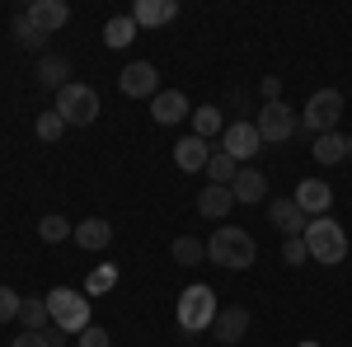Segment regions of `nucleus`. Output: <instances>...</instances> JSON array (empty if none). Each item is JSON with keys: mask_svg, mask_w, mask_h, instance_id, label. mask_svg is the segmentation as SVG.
Masks as SVG:
<instances>
[{"mask_svg": "<svg viewBox=\"0 0 352 347\" xmlns=\"http://www.w3.org/2000/svg\"><path fill=\"white\" fill-rule=\"evenodd\" d=\"M192 136H202V141H212V136L226 132V117H221V108L217 104H202V108H192Z\"/></svg>", "mask_w": 352, "mask_h": 347, "instance_id": "4be33fe9", "label": "nucleus"}, {"mask_svg": "<svg viewBox=\"0 0 352 347\" xmlns=\"http://www.w3.org/2000/svg\"><path fill=\"white\" fill-rule=\"evenodd\" d=\"M296 347H320V343H315V338H305V343H296Z\"/></svg>", "mask_w": 352, "mask_h": 347, "instance_id": "c9c22d12", "label": "nucleus"}, {"mask_svg": "<svg viewBox=\"0 0 352 347\" xmlns=\"http://www.w3.org/2000/svg\"><path fill=\"white\" fill-rule=\"evenodd\" d=\"M305 249H310V263H324V267H333V263H343L348 258V230L333 221V216H315L310 225H305Z\"/></svg>", "mask_w": 352, "mask_h": 347, "instance_id": "f03ea898", "label": "nucleus"}, {"mask_svg": "<svg viewBox=\"0 0 352 347\" xmlns=\"http://www.w3.org/2000/svg\"><path fill=\"white\" fill-rule=\"evenodd\" d=\"M348 155H352V136H348Z\"/></svg>", "mask_w": 352, "mask_h": 347, "instance_id": "e433bc0d", "label": "nucleus"}, {"mask_svg": "<svg viewBox=\"0 0 352 347\" xmlns=\"http://www.w3.org/2000/svg\"><path fill=\"white\" fill-rule=\"evenodd\" d=\"M258 89H263V104H282V80H277V76H263Z\"/></svg>", "mask_w": 352, "mask_h": 347, "instance_id": "72a5a7b5", "label": "nucleus"}, {"mask_svg": "<svg viewBox=\"0 0 352 347\" xmlns=\"http://www.w3.org/2000/svg\"><path fill=\"white\" fill-rule=\"evenodd\" d=\"M47 320H52L47 295H24V300H19V324H24V333H43Z\"/></svg>", "mask_w": 352, "mask_h": 347, "instance_id": "aec40b11", "label": "nucleus"}, {"mask_svg": "<svg viewBox=\"0 0 352 347\" xmlns=\"http://www.w3.org/2000/svg\"><path fill=\"white\" fill-rule=\"evenodd\" d=\"M151 117H155L160 127H174V122H184V117H192L188 94H184V89H160V94L151 99Z\"/></svg>", "mask_w": 352, "mask_h": 347, "instance_id": "f8f14e48", "label": "nucleus"}, {"mask_svg": "<svg viewBox=\"0 0 352 347\" xmlns=\"http://www.w3.org/2000/svg\"><path fill=\"white\" fill-rule=\"evenodd\" d=\"M207 160H212V141H202V136H184V141L174 146V164H179L184 174L207 169Z\"/></svg>", "mask_w": 352, "mask_h": 347, "instance_id": "f3484780", "label": "nucleus"}, {"mask_svg": "<svg viewBox=\"0 0 352 347\" xmlns=\"http://www.w3.org/2000/svg\"><path fill=\"white\" fill-rule=\"evenodd\" d=\"M282 263H287V267L310 263V249H305V240H300V235H292V240H282Z\"/></svg>", "mask_w": 352, "mask_h": 347, "instance_id": "c756f323", "label": "nucleus"}, {"mask_svg": "<svg viewBox=\"0 0 352 347\" xmlns=\"http://www.w3.org/2000/svg\"><path fill=\"white\" fill-rule=\"evenodd\" d=\"M310 155L320 164H343L348 160V136H338V132H324V136H315V146H310Z\"/></svg>", "mask_w": 352, "mask_h": 347, "instance_id": "412c9836", "label": "nucleus"}, {"mask_svg": "<svg viewBox=\"0 0 352 347\" xmlns=\"http://www.w3.org/2000/svg\"><path fill=\"white\" fill-rule=\"evenodd\" d=\"M24 14H28V19H33L38 28H43L47 38H52L56 28H61L66 19H71V5H66V0H33V5H28Z\"/></svg>", "mask_w": 352, "mask_h": 347, "instance_id": "2eb2a0df", "label": "nucleus"}, {"mask_svg": "<svg viewBox=\"0 0 352 347\" xmlns=\"http://www.w3.org/2000/svg\"><path fill=\"white\" fill-rule=\"evenodd\" d=\"M169 254H174V263H184V267H197L202 258H207V244H202V240H192V235H179Z\"/></svg>", "mask_w": 352, "mask_h": 347, "instance_id": "bb28decb", "label": "nucleus"}, {"mask_svg": "<svg viewBox=\"0 0 352 347\" xmlns=\"http://www.w3.org/2000/svg\"><path fill=\"white\" fill-rule=\"evenodd\" d=\"M47 310H52L56 333H66V338H80L85 328H89V295L76 291V287H56L47 295Z\"/></svg>", "mask_w": 352, "mask_h": 347, "instance_id": "7ed1b4c3", "label": "nucleus"}, {"mask_svg": "<svg viewBox=\"0 0 352 347\" xmlns=\"http://www.w3.org/2000/svg\"><path fill=\"white\" fill-rule=\"evenodd\" d=\"M254 258H258V244H254V235H244L240 225H221L207 240V263H217V267L244 272V267H254Z\"/></svg>", "mask_w": 352, "mask_h": 347, "instance_id": "f257e3e1", "label": "nucleus"}, {"mask_svg": "<svg viewBox=\"0 0 352 347\" xmlns=\"http://www.w3.org/2000/svg\"><path fill=\"white\" fill-rule=\"evenodd\" d=\"M230 207H235V192H230V188L212 183V188H202V192H197V212L207 216V221H221Z\"/></svg>", "mask_w": 352, "mask_h": 347, "instance_id": "a211bd4d", "label": "nucleus"}, {"mask_svg": "<svg viewBox=\"0 0 352 347\" xmlns=\"http://www.w3.org/2000/svg\"><path fill=\"white\" fill-rule=\"evenodd\" d=\"M235 174H240V164L230 160L226 150H212V160H207V179L221 183V188H230V183H235Z\"/></svg>", "mask_w": 352, "mask_h": 347, "instance_id": "a878e982", "label": "nucleus"}, {"mask_svg": "<svg viewBox=\"0 0 352 347\" xmlns=\"http://www.w3.org/2000/svg\"><path fill=\"white\" fill-rule=\"evenodd\" d=\"M268 221H272V230H277L282 240H292V235H305V225H310V216L300 212L292 197H277V202H268Z\"/></svg>", "mask_w": 352, "mask_h": 347, "instance_id": "9b49d317", "label": "nucleus"}, {"mask_svg": "<svg viewBox=\"0 0 352 347\" xmlns=\"http://www.w3.org/2000/svg\"><path fill=\"white\" fill-rule=\"evenodd\" d=\"M217 315H221V305H217V291L212 287H184V295H179V328L184 333L212 328Z\"/></svg>", "mask_w": 352, "mask_h": 347, "instance_id": "20e7f679", "label": "nucleus"}, {"mask_svg": "<svg viewBox=\"0 0 352 347\" xmlns=\"http://www.w3.org/2000/svg\"><path fill=\"white\" fill-rule=\"evenodd\" d=\"M71 230H76V225H71L66 216H43V221H38V240H43V244H61V240H71Z\"/></svg>", "mask_w": 352, "mask_h": 347, "instance_id": "cd10ccee", "label": "nucleus"}, {"mask_svg": "<svg viewBox=\"0 0 352 347\" xmlns=\"http://www.w3.org/2000/svg\"><path fill=\"white\" fill-rule=\"evenodd\" d=\"M19 300H24V295H14L10 287H0V324L19 320Z\"/></svg>", "mask_w": 352, "mask_h": 347, "instance_id": "2f4dec72", "label": "nucleus"}, {"mask_svg": "<svg viewBox=\"0 0 352 347\" xmlns=\"http://www.w3.org/2000/svg\"><path fill=\"white\" fill-rule=\"evenodd\" d=\"M221 150L230 155V160L240 164V160H254L258 150H263V136H258V127L254 122H226V132H221Z\"/></svg>", "mask_w": 352, "mask_h": 347, "instance_id": "1a4fd4ad", "label": "nucleus"}, {"mask_svg": "<svg viewBox=\"0 0 352 347\" xmlns=\"http://www.w3.org/2000/svg\"><path fill=\"white\" fill-rule=\"evenodd\" d=\"M56 113H61L66 127H89V122L99 117V94H94V85L71 80L66 89H56Z\"/></svg>", "mask_w": 352, "mask_h": 347, "instance_id": "39448f33", "label": "nucleus"}, {"mask_svg": "<svg viewBox=\"0 0 352 347\" xmlns=\"http://www.w3.org/2000/svg\"><path fill=\"white\" fill-rule=\"evenodd\" d=\"M118 89H122L127 99H155V94H160V71H155L151 61H127V66L118 71Z\"/></svg>", "mask_w": 352, "mask_h": 347, "instance_id": "6e6552de", "label": "nucleus"}, {"mask_svg": "<svg viewBox=\"0 0 352 347\" xmlns=\"http://www.w3.org/2000/svg\"><path fill=\"white\" fill-rule=\"evenodd\" d=\"M113 287H118V267H113V263H104V267H94V272H89V282H85V295L94 300V295L113 291Z\"/></svg>", "mask_w": 352, "mask_h": 347, "instance_id": "c85d7f7f", "label": "nucleus"}, {"mask_svg": "<svg viewBox=\"0 0 352 347\" xmlns=\"http://www.w3.org/2000/svg\"><path fill=\"white\" fill-rule=\"evenodd\" d=\"M292 202L315 221V216H329V207H333V188H329L324 179H305V183H296Z\"/></svg>", "mask_w": 352, "mask_h": 347, "instance_id": "9d476101", "label": "nucleus"}, {"mask_svg": "<svg viewBox=\"0 0 352 347\" xmlns=\"http://www.w3.org/2000/svg\"><path fill=\"white\" fill-rule=\"evenodd\" d=\"M10 347H52V343H47V333H24V338H14Z\"/></svg>", "mask_w": 352, "mask_h": 347, "instance_id": "f704fd0d", "label": "nucleus"}, {"mask_svg": "<svg viewBox=\"0 0 352 347\" xmlns=\"http://www.w3.org/2000/svg\"><path fill=\"white\" fill-rule=\"evenodd\" d=\"M66 76H71V61L66 56H43V66H38V80H43V89H66Z\"/></svg>", "mask_w": 352, "mask_h": 347, "instance_id": "393cba45", "label": "nucleus"}, {"mask_svg": "<svg viewBox=\"0 0 352 347\" xmlns=\"http://www.w3.org/2000/svg\"><path fill=\"white\" fill-rule=\"evenodd\" d=\"M230 192H235V202H249V207H254V202L268 197V179H263L258 169H240L235 183H230Z\"/></svg>", "mask_w": 352, "mask_h": 347, "instance_id": "6ab92c4d", "label": "nucleus"}, {"mask_svg": "<svg viewBox=\"0 0 352 347\" xmlns=\"http://www.w3.org/2000/svg\"><path fill=\"white\" fill-rule=\"evenodd\" d=\"M254 127L263 136V146H282V141H292V136L300 132V117L287 104H263L258 117H254Z\"/></svg>", "mask_w": 352, "mask_h": 347, "instance_id": "0eeeda50", "label": "nucleus"}, {"mask_svg": "<svg viewBox=\"0 0 352 347\" xmlns=\"http://www.w3.org/2000/svg\"><path fill=\"white\" fill-rule=\"evenodd\" d=\"M76 347H113V338L104 333V328H99V324H89L80 338H76Z\"/></svg>", "mask_w": 352, "mask_h": 347, "instance_id": "473e14b6", "label": "nucleus"}, {"mask_svg": "<svg viewBox=\"0 0 352 347\" xmlns=\"http://www.w3.org/2000/svg\"><path fill=\"white\" fill-rule=\"evenodd\" d=\"M71 240L80 244L85 254H94V249H109V244H113V225L104 221V216H85L80 225L71 230Z\"/></svg>", "mask_w": 352, "mask_h": 347, "instance_id": "4468645a", "label": "nucleus"}, {"mask_svg": "<svg viewBox=\"0 0 352 347\" xmlns=\"http://www.w3.org/2000/svg\"><path fill=\"white\" fill-rule=\"evenodd\" d=\"M338 117H343V94H338V89H315V94L305 99V108H300V127L310 136L333 132Z\"/></svg>", "mask_w": 352, "mask_h": 347, "instance_id": "423d86ee", "label": "nucleus"}, {"mask_svg": "<svg viewBox=\"0 0 352 347\" xmlns=\"http://www.w3.org/2000/svg\"><path fill=\"white\" fill-rule=\"evenodd\" d=\"M14 43H19L24 52H43V43H47V33H43V28L33 24V19H28L24 10H19V14H14Z\"/></svg>", "mask_w": 352, "mask_h": 347, "instance_id": "b1692460", "label": "nucleus"}, {"mask_svg": "<svg viewBox=\"0 0 352 347\" xmlns=\"http://www.w3.org/2000/svg\"><path fill=\"white\" fill-rule=\"evenodd\" d=\"M174 14H179V0H136L132 5L136 28H164Z\"/></svg>", "mask_w": 352, "mask_h": 347, "instance_id": "dca6fc26", "label": "nucleus"}, {"mask_svg": "<svg viewBox=\"0 0 352 347\" xmlns=\"http://www.w3.org/2000/svg\"><path fill=\"white\" fill-rule=\"evenodd\" d=\"M244 333H249V310H244V305H221L217 324H212V338L226 343V347H235Z\"/></svg>", "mask_w": 352, "mask_h": 347, "instance_id": "ddd939ff", "label": "nucleus"}, {"mask_svg": "<svg viewBox=\"0 0 352 347\" xmlns=\"http://www.w3.org/2000/svg\"><path fill=\"white\" fill-rule=\"evenodd\" d=\"M61 132H66V122H61V113H56V108L38 117V136H43L47 146H52V141H61Z\"/></svg>", "mask_w": 352, "mask_h": 347, "instance_id": "7c9ffc66", "label": "nucleus"}, {"mask_svg": "<svg viewBox=\"0 0 352 347\" xmlns=\"http://www.w3.org/2000/svg\"><path fill=\"white\" fill-rule=\"evenodd\" d=\"M136 33H141V28H136L132 14H113L109 24H104V43H109V47H127V43H136Z\"/></svg>", "mask_w": 352, "mask_h": 347, "instance_id": "5701e85b", "label": "nucleus"}]
</instances>
